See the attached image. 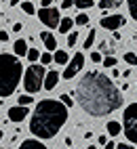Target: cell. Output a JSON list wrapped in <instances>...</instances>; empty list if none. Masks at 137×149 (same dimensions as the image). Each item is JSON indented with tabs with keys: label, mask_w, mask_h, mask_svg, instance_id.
<instances>
[{
	"label": "cell",
	"mask_w": 137,
	"mask_h": 149,
	"mask_svg": "<svg viewBox=\"0 0 137 149\" xmlns=\"http://www.w3.org/2000/svg\"><path fill=\"white\" fill-rule=\"evenodd\" d=\"M103 147H105V149H116V143H114V141H107Z\"/></svg>",
	"instance_id": "cell-35"
},
{
	"label": "cell",
	"mask_w": 137,
	"mask_h": 149,
	"mask_svg": "<svg viewBox=\"0 0 137 149\" xmlns=\"http://www.w3.org/2000/svg\"><path fill=\"white\" fill-rule=\"evenodd\" d=\"M126 6H129V13H131V17L137 21V0H126Z\"/></svg>",
	"instance_id": "cell-20"
},
{
	"label": "cell",
	"mask_w": 137,
	"mask_h": 149,
	"mask_svg": "<svg viewBox=\"0 0 137 149\" xmlns=\"http://www.w3.org/2000/svg\"><path fill=\"white\" fill-rule=\"evenodd\" d=\"M99 143H101V145H105V143H107V136H105V134H103V136H99Z\"/></svg>",
	"instance_id": "cell-36"
},
{
	"label": "cell",
	"mask_w": 137,
	"mask_h": 149,
	"mask_svg": "<svg viewBox=\"0 0 137 149\" xmlns=\"http://www.w3.org/2000/svg\"><path fill=\"white\" fill-rule=\"evenodd\" d=\"M21 61L17 55L0 53V97H11L21 80Z\"/></svg>",
	"instance_id": "cell-3"
},
{
	"label": "cell",
	"mask_w": 137,
	"mask_h": 149,
	"mask_svg": "<svg viewBox=\"0 0 137 149\" xmlns=\"http://www.w3.org/2000/svg\"><path fill=\"white\" fill-rule=\"evenodd\" d=\"M93 42H95V29H91V32H89V36H86V40H84V51H89V48L93 46Z\"/></svg>",
	"instance_id": "cell-21"
},
{
	"label": "cell",
	"mask_w": 137,
	"mask_h": 149,
	"mask_svg": "<svg viewBox=\"0 0 137 149\" xmlns=\"http://www.w3.org/2000/svg\"><path fill=\"white\" fill-rule=\"evenodd\" d=\"M13 51H15V55H17V57H25L30 48H27V42L23 40V38H19V40L15 42V46H13Z\"/></svg>",
	"instance_id": "cell-13"
},
{
	"label": "cell",
	"mask_w": 137,
	"mask_h": 149,
	"mask_svg": "<svg viewBox=\"0 0 137 149\" xmlns=\"http://www.w3.org/2000/svg\"><path fill=\"white\" fill-rule=\"evenodd\" d=\"M59 74L57 72H46V78H44V91H53V88L57 86V82H59Z\"/></svg>",
	"instance_id": "cell-11"
},
{
	"label": "cell",
	"mask_w": 137,
	"mask_h": 149,
	"mask_svg": "<svg viewBox=\"0 0 137 149\" xmlns=\"http://www.w3.org/2000/svg\"><path fill=\"white\" fill-rule=\"evenodd\" d=\"M76 42H78V32H70V34H67V46L74 48Z\"/></svg>",
	"instance_id": "cell-24"
},
{
	"label": "cell",
	"mask_w": 137,
	"mask_h": 149,
	"mask_svg": "<svg viewBox=\"0 0 137 149\" xmlns=\"http://www.w3.org/2000/svg\"><path fill=\"white\" fill-rule=\"evenodd\" d=\"M84 65V55L82 53H74V59H70L67 61V67H65V72L61 74V78H65V80H72V78L82 69Z\"/></svg>",
	"instance_id": "cell-7"
},
{
	"label": "cell",
	"mask_w": 137,
	"mask_h": 149,
	"mask_svg": "<svg viewBox=\"0 0 137 149\" xmlns=\"http://www.w3.org/2000/svg\"><path fill=\"white\" fill-rule=\"evenodd\" d=\"M95 2L93 0H74V6H78L80 11H86V8H91Z\"/></svg>",
	"instance_id": "cell-18"
},
{
	"label": "cell",
	"mask_w": 137,
	"mask_h": 149,
	"mask_svg": "<svg viewBox=\"0 0 137 149\" xmlns=\"http://www.w3.org/2000/svg\"><path fill=\"white\" fill-rule=\"evenodd\" d=\"M53 61H55V63H59V65H63V63L70 61V55H67L65 51H59V48H57L55 55H53Z\"/></svg>",
	"instance_id": "cell-16"
},
{
	"label": "cell",
	"mask_w": 137,
	"mask_h": 149,
	"mask_svg": "<svg viewBox=\"0 0 137 149\" xmlns=\"http://www.w3.org/2000/svg\"><path fill=\"white\" fill-rule=\"evenodd\" d=\"M51 2H53V0H40V4H42V6H48Z\"/></svg>",
	"instance_id": "cell-37"
},
{
	"label": "cell",
	"mask_w": 137,
	"mask_h": 149,
	"mask_svg": "<svg viewBox=\"0 0 137 149\" xmlns=\"http://www.w3.org/2000/svg\"><path fill=\"white\" fill-rule=\"evenodd\" d=\"M44 78H46V69L42 67V63H32L30 67L25 69L23 74V88L25 93H38V91H44Z\"/></svg>",
	"instance_id": "cell-4"
},
{
	"label": "cell",
	"mask_w": 137,
	"mask_h": 149,
	"mask_svg": "<svg viewBox=\"0 0 137 149\" xmlns=\"http://www.w3.org/2000/svg\"><path fill=\"white\" fill-rule=\"evenodd\" d=\"M122 128H124V136L133 145H137V103L126 105L122 113Z\"/></svg>",
	"instance_id": "cell-5"
},
{
	"label": "cell",
	"mask_w": 137,
	"mask_h": 149,
	"mask_svg": "<svg viewBox=\"0 0 137 149\" xmlns=\"http://www.w3.org/2000/svg\"><path fill=\"white\" fill-rule=\"evenodd\" d=\"M76 101L89 116L103 118L122 105V93L101 72H89L78 82Z\"/></svg>",
	"instance_id": "cell-1"
},
{
	"label": "cell",
	"mask_w": 137,
	"mask_h": 149,
	"mask_svg": "<svg viewBox=\"0 0 137 149\" xmlns=\"http://www.w3.org/2000/svg\"><path fill=\"white\" fill-rule=\"evenodd\" d=\"M116 149H133V145H126V143H118Z\"/></svg>",
	"instance_id": "cell-33"
},
{
	"label": "cell",
	"mask_w": 137,
	"mask_h": 149,
	"mask_svg": "<svg viewBox=\"0 0 137 149\" xmlns=\"http://www.w3.org/2000/svg\"><path fill=\"white\" fill-rule=\"evenodd\" d=\"M74 6V0H63L61 2V8H72Z\"/></svg>",
	"instance_id": "cell-31"
},
{
	"label": "cell",
	"mask_w": 137,
	"mask_h": 149,
	"mask_svg": "<svg viewBox=\"0 0 137 149\" xmlns=\"http://www.w3.org/2000/svg\"><path fill=\"white\" fill-rule=\"evenodd\" d=\"M6 40H8V34L4 29H0V42H6Z\"/></svg>",
	"instance_id": "cell-32"
},
{
	"label": "cell",
	"mask_w": 137,
	"mask_h": 149,
	"mask_svg": "<svg viewBox=\"0 0 137 149\" xmlns=\"http://www.w3.org/2000/svg\"><path fill=\"white\" fill-rule=\"evenodd\" d=\"M99 25L107 32H116L118 27L124 25V17L122 15H107V17H101L99 19Z\"/></svg>",
	"instance_id": "cell-8"
},
{
	"label": "cell",
	"mask_w": 137,
	"mask_h": 149,
	"mask_svg": "<svg viewBox=\"0 0 137 149\" xmlns=\"http://www.w3.org/2000/svg\"><path fill=\"white\" fill-rule=\"evenodd\" d=\"M67 122V105H63L59 99H42L38 101L32 120H30V132L36 139H53Z\"/></svg>",
	"instance_id": "cell-2"
},
{
	"label": "cell",
	"mask_w": 137,
	"mask_h": 149,
	"mask_svg": "<svg viewBox=\"0 0 137 149\" xmlns=\"http://www.w3.org/2000/svg\"><path fill=\"white\" fill-rule=\"evenodd\" d=\"M107 134H112V136H116V134H120L122 132V124L120 122H107Z\"/></svg>",
	"instance_id": "cell-17"
},
{
	"label": "cell",
	"mask_w": 137,
	"mask_h": 149,
	"mask_svg": "<svg viewBox=\"0 0 137 149\" xmlns=\"http://www.w3.org/2000/svg\"><path fill=\"white\" fill-rule=\"evenodd\" d=\"M17 149H46V145H42L38 139H25Z\"/></svg>",
	"instance_id": "cell-12"
},
{
	"label": "cell",
	"mask_w": 137,
	"mask_h": 149,
	"mask_svg": "<svg viewBox=\"0 0 137 149\" xmlns=\"http://www.w3.org/2000/svg\"><path fill=\"white\" fill-rule=\"evenodd\" d=\"M74 23H76V21H74L72 17H61L59 27H57V29H59L61 34H70V29H72V25H74Z\"/></svg>",
	"instance_id": "cell-14"
},
{
	"label": "cell",
	"mask_w": 137,
	"mask_h": 149,
	"mask_svg": "<svg viewBox=\"0 0 137 149\" xmlns=\"http://www.w3.org/2000/svg\"><path fill=\"white\" fill-rule=\"evenodd\" d=\"M40 40L44 42V48L46 51H57V40H55V36L51 32H42L40 34Z\"/></svg>",
	"instance_id": "cell-10"
},
{
	"label": "cell",
	"mask_w": 137,
	"mask_h": 149,
	"mask_svg": "<svg viewBox=\"0 0 137 149\" xmlns=\"http://www.w3.org/2000/svg\"><path fill=\"white\" fill-rule=\"evenodd\" d=\"M21 11H23L25 15H34V13H36V8H34V2H30V0H25V2L21 4Z\"/></svg>",
	"instance_id": "cell-19"
},
{
	"label": "cell",
	"mask_w": 137,
	"mask_h": 149,
	"mask_svg": "<svg viewBox=\"0 0 137 149\" xmlns=\"http://www.w3.org/2000/svg\"><path fill=\"white\" fill-rule=\"evenodd\" d=\"M19 2H21V0H11V4L15 6V4H19Z\"/></svg>",
	"instance_id": "cell-38"
},
{
	"label": "cell",
	"mask_w": 137,
	"mask_h": 149,
	"mask_svg": "<svg viewBox=\"0 0 137 149\" xmlns=\"http://www.w3.org/2000/svg\"><path fill=\"white\" fill-rule=\"evenodd\" d=\"M59 101H61L63 105H67V107H72V105H74V101H72V97H70V95H61V97H59Z\"/></svg>",
	"instance_id": "cell-28"
},
{
	"label": "cell",
	"mask_w": 137,
	"mask_h": 149,
	"mask_svg": "<svg viewBox=\"0 0 137 149\" xmlns=\"http://www.w3.org/2000/svg\"><path fill=\"white\" fill-rule=\"evenodd\" d=\"M27 59H30L32 63H36L38 59H40V51H36V48H30V51H27V55H25Z\"/></svg>",
	"instance_id": "cell-22"
},
{
	"label": "cell",
	"mask_w": 137,
	"mask_h": 149,
	"mask_svg": "<svg viewBox=\"0 0 137 149\" xmlns=\"http://www.w3.org/2000/svg\"><path fill=\"white\" fill-rule=\"evenodd\" d=\"M116 65V57H105L103 59V67H114Z\"/></svg>",
	"instance_id": "cell-29"
},
{
	"label": "cell",
	"mask_w": 137,
	"mask_h": 149,
	"mask_svg": "<svg viewBox=\"0 0 137 149\" xmlns=\"http://www.w3.org/2000/svg\"><path fill=\"white\" fill-rule=\"evenodd\" d=\"M74 21H76V25H86V23H89V15H86V13H80Z\"/></svg>",
	"instance_id": "cell-25"
},
{
	"label": "cell",
	"mask_w": 137,
	"mask_h": 149,
	"mask_svg": "<svg viewBox=\"0 0 137 149\" xmlns=\"http://www.w3.org/2000/svg\"><path fill=\"white\" fill-rule=\"evenodd\" d=\"M27 105H15L8 109V120L11 122H23L25 118H27Z\"/></svg>",
	"instance_id": "cell-9"
},
{
	"label": "cell",
	"mask_w": 137,
	"mask_h": 149,
	"mask_svg": "<svg viewBox=\"0 0 137 149\" xmlns=\"http://www.w3.org/2000/svg\"><path fill=\"white\" fill-rule=\"evenodd\" d=\"M0 141H2V130H0Z\"/></svg>",
	"instance_id": "cell-40"
},
{
	"label": "cell",
	"mask_w": 137,
	"mask_h": 149,
	"mask_svg": "<svg viewBox=\"0 0 137 149\" xmlns=\"http://www.w3.org/2000/svg\"><path fill=\"white\" fill-rule=\"evenodd\" d=\"M21 29H23V23H15V25H13V32H17V34L21 32Z\"/></svg>",
	"instance_id": "cell-34"
},
{
	"label": "cell",
	"mask_w": 137,
	"mask_h": 149,
	"mask_svg": "<svg viewBox=\"0 0 137 149\" xmlns=\"http://www.w3.org/2000/svg\"><path fill=\"white\" fill-rule=\"evenodd\" d=\"M101 8V11H107V8H118L122 6V0H99V4H97Z\"/></svg>",
	"instance_id": "cell-15"
},
{
	"label": "cell",
	"mask_w": 137,
	"mask_h": 149,
	"mask_svg": "<svg viewBox=\"0 0 137 149\" xmlns=\"http://www.w3.org/2000/svg\"><path fill=\"white\" fill-rule=\"evenodd\" d=\"M38 19H40V23H44L46 27H59V21H61L59 8H55V6H42L40 11H38Z\"/></svg>",
	"instance_id": "cell-6"
},
{
	"label": "cell",
	"mask_w": 137,
	"mask_h": 149,
	"mask_svg": "<svg viewBox=\"0 0 137 149\" xmlns=\"http://www.w3.org/2000/svg\"><path fill=\"white\" fill-rule=\"evenodd\" d=\"M34 103V99H32V95L27 93V95H19V105H32Z\"/></svg>",
	"instance_id": "cell-23"
},
{
	"label": "cell",
	"mask_w": 137,
	"mask_h": 149,
	"mask_svg": "<svg viewBox=\"0 0 137 149\" xmlns=\"http://www.w3.org/2000/svg\"><path fill=\"white\" fill-rule=\"evenodd\" d=\"M86 149H97V147H95V145H89V147H86Z\"/></svg>",
	"instance_id": "cell-39"
},
{
	"label": "cell",
	"mask_w": 137,
	"mask_h": 149,
	"mask_svg": "<svg viewBox=\"0 0 137 149\" xmlns=\"http://www.w3.org/2000/svg\"><path fill=\"white\" fill-rule=\"evenodd\" d=\"M51 61H53V55H51V51H48V53H42V55H40V63H42V65H48Z\"/></svg>",
	"instance_id": "cell-27"
},
{
	"label": "cell",
	"mask_w": 137,
	"mask_h": 149,
	"mask_svg": "<svg viewBox=\"0 0 137 149\" xmlns=\"http://www.w3.org/2000/svg\"><path fill=\"white\" fill-rule=\"evenodd\" d=\"M91 61H95V63L103 61V59H101V53H91Z\"/></svg>",
	"instance_id": "cell-30"
},
{
	"label": "cell",
	"mask_w": 137,
	"mask_h": 149,
	"mask_svg": "<svg viewBox=\"0 0 137 149\" xmlns=\"http://www.w3.org/2000/svg\"><path fill=\"white\" fill-rule=\"evenodd\" d=\"M124 61L129 65H137V55L135 53H124Z\"/></svg>",
	"instance_id": "cell-26"
}]
</instances>
